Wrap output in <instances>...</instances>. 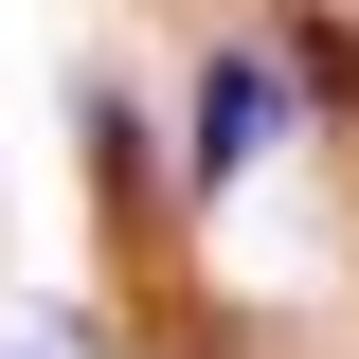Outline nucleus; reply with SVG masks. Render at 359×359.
Segmentation results:
<instances>
[{"label": "nucleus", "mask_w": 359, "mask_h": 359, "mask_svg": "<svg viewBox=\"0 0 359 359\" xmlns=\"http://www.w3.org/2000/svg\"><path fill=\"white\" fill-rule=\"evenodd\" d=\"M269 126H306L287 54H269V36H216V54H198V90H180V198H233V180L269 162Z\"/></svg>", "instance_id": "nucleus-1"}, {"label": "nucleus", "mask_w": 359, "mask_h": 359, "mask_svg": "<svg viewBox=\"0 0 359 359\" xmlns=\"http://www.w3.org/2000/svg\"><path fill=\"white\" fill-rule=\"evenodd\" d=\"M269 54H287V90H306V126L359 144V36L323 18V0H269Z\"/></svg>", "instance_id": "nucleus-2"}]
</instances>
